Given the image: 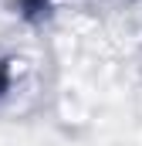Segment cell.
<instances>
[{"label": "cell", "mask_w": 142, "mask_h": 146, "mask_svg": "<svg viewBox=\"0 0 142 146\" xmlns=\"http://www.w3.org/2000/svg\"><path fill=\"white\" fill-rule=\"evenodd\" d=\"M7 82H10V78H7V68H0V92L7 88Z\"/></svg>", "instance_id": "obj_1"}]
</instances>
